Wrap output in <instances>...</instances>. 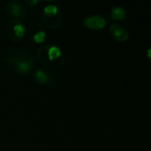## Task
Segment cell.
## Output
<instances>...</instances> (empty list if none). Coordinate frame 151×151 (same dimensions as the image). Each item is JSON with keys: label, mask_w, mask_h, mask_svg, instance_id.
Masks as SVG:
<instances>
[{"label": "cell", "mask_w": 151, "mask_h": 151, "mask_svg": "<svg viewBox=\"0 0 151 151\" xmlns=\"http://www.w3.org/2000/svg\"><path fill=\"white\" fill-rule=\"evenodd\" d=\"M5 62L15 71L26 75L33 70L34 56L28 49H12L5 57Z\"/></svg>", "instance_id": "1"}, {"label": "cell", "mask_w": 151, "mask_h": 151, "mask_svg": "<svg viewBox=\"0 0 151 151\" xmlns=\"http://www.w3.org/2000/svg\"><path fill=\"white\" fill-rule=\"evenodd\" d=\"M36 58L46 66H59L63 63L64 55L60 47L55 44H44L36 53Z\"/></svg>", "instance_id": "2"}, {"label": "cell", "mask_w": 151, "mask_h": 151, "mask_svg": "<svg viewBox=\"0 0 151 151\" xmlns=\"http://www.w3.org/2000/svg\"><path fill=\"white\" fill-rule=\"evenodd\" d=\"M61 13L59 7L57 6L56 3L48 2L42 9V20L44 24L49 28L59 27L61 24Z\"/></svg>", "instance_id": "3"}, {"label": "cell", "mask_w": 151, "mask_h": 151, "mask_svg": "<svg viewBox=\"0 0 151 151\" xmlns=\"http://www.w3.org/2000/svg\"><path fill=\"white\" fill-rule=\"evenodd\" d=\"M26 33L35 44H45L47 40V32L44 25L38 23L37 21H32L29 24V26L26 28Z\"/></svg>", "instance_id": "4"}, {"label": "cell", "mask_w": 151, "mask_h": 151, "mask_svg": "<svg viewBox=\"0 0 151 151\" xmlns=\"http://www.w3.org/2000/svg\"><path fill=\"white\" fill-rule=\"evenodd\" d=\"M4 11L7 15L11 16L12 19H24L28 14L27 9L24 5V3L21 1H16V0L7 1L5 3Z\"/></svg>", "instance_id": "5"}, {"label": "cell", "mask_w": 151, "mask_h": 151, "mask_svg": "<svg viewBox=\"0 0 151 151\" xmlns=\"http://www.w3.org/2000/svg\"><path fill=\"white\" fill-rule=\"evenodd\" d=\"M7 33L11 40L14 42H19L26 35V27L21 20L11 19L7 24Z\"/></svg>", "instance_id": "6"}, {"label": "cell", "mask_w": 151, "mask_h": 151, "mask_svg": "<svg viewBox=\"0 0 151 151\" xmlns=\"http://www.w3.org/2000/svg\"><path fill=\"white\" fill-rule=\"evenodd\" d=\"M84 27L92 30H101L107 25V19L101 15H91L84 18L82 21Z\"/></svg>", "instance_id": "7"}, {"label": "cell", "mask_w": 151, "mask_h": 151, "mask_svg": "<svg viewBox=\"0 0 151 151\" xmlns=\"http://www.w3.org/2000/svg\"><path fill=\"white\" fill-rule=\"evenodd\" d=\"M109 31L112 37L119 42H125L129 38V32H128V30L125 27H123L122 25H119V24H116V23L111 24L109 28Z\"/></svg>", "instance_id": "8"}, {"label": "cell", "mask_w": 151, "mask_h": 151, "mask_svg": "<svg viewBox=\"0 0 151 151\" xmlns=\"http://www.w3.org/2000/svg\"><path fill=\"white\" fill-rule=\"evenodd\" d=\"M33 78H34V80H35V82L40 85H47L52 81V76H51L48 71L42 68L35 69Z\"/></svg>", "instance_id": "9"}, {"label": "cell", "mask_w": 151, "mask_h": 151, "mask_svg": "<svg viewBox=\"0 0 151 151\" xmlns=\"http://www.w3.org/2000/svg\"><path fill=\"white\" fill-rule=\"evenodd\" d=\"M110 16L114 21H124L127 18V12L120 5H114L110 11Z\"/></svg>", "instance_id": "10"}, {"label": "cell", "mask_w": 151, "mask_h": 151, "mask_svg": "<svg viewBox=\"0 0 151 151\" xmlns=\"http://www.w3.org/2000/svg\"><path fill=\"white\" fill-rule=\"evenodd\" d=\"M40 1V0H35V1H26V4H31V5H36L38 4Z\"/></svg>", "instance_id": "11"}, {"label": "cell", "mask_w": 151, "mask_h": 151, "mask_svg": "<svg viewBox=\"0 0 151 151\" xmlns=\"http://www.w3.org/2000/svg\"><path fill=\"white\" fill-rule=\"evenodd\" d=\"M150 51H151V49L149 48L148 49V59H150Z\"/></svg>", "instance_id": "12"}, {"label": "cell", "mask_w": 151, "mask_h": 151, "mask_svg": "<svg viewBox=\"0 0 151 151\" xmlns=\"http://www.w3.org/2000/svg\"><path fill=\"white\" fill-rule=\"evenodd\" d=\"M0 62H1V60H0Z\"/></svg>", "instance_id": "13"}]
</instances>
